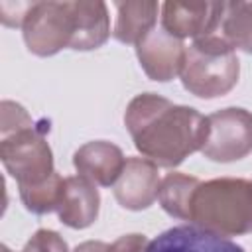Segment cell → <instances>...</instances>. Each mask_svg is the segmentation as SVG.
<instances>
[{"label": "cell", "mask_w": 252, "mask_h": 252, "mask_svg": "<svg viewBox=\"0 0 252 252\" xmlns=\"http://www.w3.org/2000/svg\"><path fill=\"white\" fill-rule=\"evenodd\" d=\"M238 67V59L232 55V45L220 37L197 39L185 55L183 85L197 96H217L213 85V69Z\"/></svg>", "instance_id": "1"}, {"label": "cell", "mask_w": 252, "mask_h": 252, "mask_svg": "<svg viewBox=\"0 0 252 252\" xmlns=\"http://www.w3.org/2000/svg\"><path fill=\"white\" fill-rule=\"evenodd\" d=\"M207 120L211 138L203 152L213 159H238L252 148V116L242 108H226Z\"/></svg>", "instance_id": "2"}, {"label": "cell", "mask_w": 252, "mask_h": 252, "mask_svg": "<svg viewBox=\"0 0 252 252\" xmlns=\"http://www.w3.org/2000/svg\"><path fill=\"white\" fill-rule=\"evenodd\" d=\"M142 252H244L236 242L222 234L195 226L179 224L163 230L146 244Z\"/></svg>", "instance_id": "3"}, {"label": "cell", "mask_w": 252, "mask_h": 252, "mask_svg": "<svg viewBox=\"0 0 252 252\" xmlns=\"http://www.w3.org/2000/svg\"><path fill=\"white\" fill-rule=\"evenodd\" d=\"M152 169L154 167L148 161H138V159H130L128 161V169L122 171L126 175L116 187V197L122 203V207L144 209V207H148L152 203L154 197H150L144 189H140V179H144Z\"/></svg>", "instance_id": "4"}, {"label": "cell", "mask_w": 252, "mask_h": 252, "mask_svg": "<svg viewBox=\"0 0 252 252\" xmlns=\"http://www.w3.org/2000/svg\"><path fill=\"white\" fill-rule=\"evenodd\" d=\"M65 181L53 171L51 177H47L39 185H30V187H20L22 201L26 207L33 213H49L53 209H59L61 197H63Z\"/></svg>", "instance_id": "5"}, {"label": "cell", "mask_w": 252, "mask_h": 252, "mask_svg": "<svg viewBox=\"0 0 252 252\" xmlns=\"http://www.w3.org/2000/svg\"><path fill=\"white\" fill-rule=\"evenodd\" d=\"M193 187H197V179L183 177V175H169L161 185V205L169 215H175L179 219L191 217V203L189 197L193 193Z\"/></svg>", "instance_id": "6"}]
</instances>
